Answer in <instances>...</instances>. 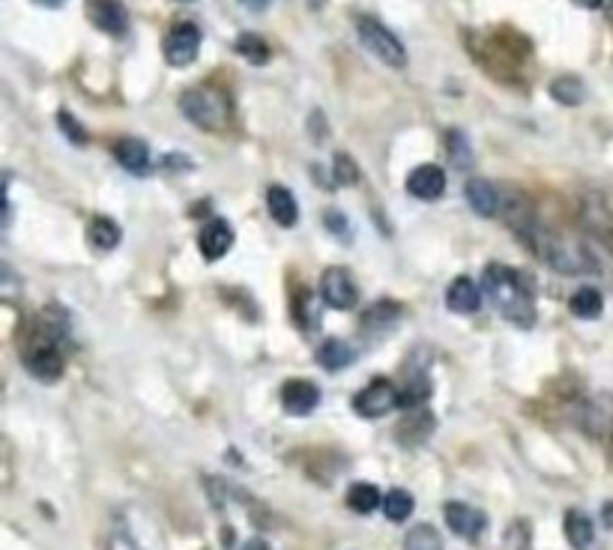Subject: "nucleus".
Wrapping results in <instances>:
<instances>
[{
	"label": "nucleus",
	"mask_w": 613,
	"mask_h": 550,
	"mask_svg": "<svg viewBox=\"0 0 613 550\" xmlns=\"http://www.w3.org/2000/svg\"><path fill=\"white\" fill-rule=\"evenodd\" d=\"M482 288L497 306V311L505 320H512L514 327L527 329L536 323V299H533L527 281H523L518 270L505 267V263H491L482 275Z\"/></svg>",
	"instance_id": "obj_1"
},
{
	"label": "nucleus",
	"mask_w": 613,
	"mask_h": 550,
	"mask_svg": "<svg viewBox=\"0 0 613 550\" xmlns=\"http://www.w3.org/2000/svg\"><path fill=\"white\" fill-rule=\"evenodd\" d=\"M180 111L198 129L216 132L225 129L231 120V100L219 87H192L180 96Z\"/></svg>",
	"instance_id": "obj_2"
},
{
	"label": "nucleus",
	"mask_w": 613,
	"mask_h": 550,
	"mask_svg": "<svg viewBox=\"0 0 613 550\" xmlns=\"http://www.w3.org/2000/svg\"><path fill=\"white\" fill-rule=\"evenodd\" d=\"M356 36L368 52H372L377 61H383L386 66L401 69L407 66V48L386 24H381L372 15H359L356 18Z\"/></svg>",
	"instance_id": "obj_3"
},
{
	"label": "nucleus",
	"mask_w": 613,
	"mask_h": 550,
	"mask_svg": "<svg viewBox=\"0 0 613 550\" xmlns=\"http://www.w3.org/2000/svg\"><path fill=\"white\" fill-rule=\"evenodd\" d=\"M503 219H505V224L518 233L521 237V242L523 245H536V240H539V233L544 231L542 224H539V215H536V210H533V204L523 198V194H518V192H509V194H503Z\"/></svg>",
	"instance_id": "obj_4"
},
{
	"label": "nucleus",
	"mask_w": 613,
	"mask_h": 550,
	"mask_svg": "<svg viewBox=\"0 0 613 550\" xmlns=\"http://www.w3.org/2000/svg\"><path fill=\"white\" fill-rule=\"evenodd\" d=\"M395 407H401V392L395 389V383H389L383 377L372 380L354 398V410L365 419H381L386 412H392Z\"/></svg>",
	"instance_id": "obj_5"
},
{
	"label": "nucleus",
	"mask_w": 613,
	"mask_h": 550,
	"mask_svg": "<svg viewBox=\"0 0 613 550\" xmlns=\"http://www.w3.org/2000/svg\"><path fill=\"white\" fill-rule=\"evenodd\" d=\"M201 27L194 22H177L165 39V61L171 66H189L201 52Z\"/></svg>",
	"instance_id": "obj_6"
},
{
	"label": "nucleus",
	"mask_w": 613,
	"mask_h": 550,
	"mask_svg": "<svg viewBox=\"0 0 613 550\" xmlns=\"http://www.w3.org/2000/svg\"><path fill=\"white\" fill-rule=\"evenodd\" d=\"M320 297H324V302L329 308L347 311L359 302V288H356L354 275H350L347 270L333 267V270H326L324 275H320Z\"/></svg>",
	"instance_id": "obj_7"
},
{
	"label": "nucleus",
	"mask_w": 613,
	"mask_h": 550,
	"mask_svg": "<svg viewBox=\"0 0 613 550\" xmlns=\"http://www.w3.org/2000/svg\"><path fill=\"white\" fill-rule=\"evenodd\" d=\"M443 517H446V526L458 538H464V542H479L485 529H488V517L467 503H446Z\"/></svg>",
	"instance_id": "obj_8"
},
{
	"label": "nucleus",
	"mask_w": 613,
	"mask_h": 550,
	"mask_svg": "<svg viewBox=\"0 0 613 550\" xmlns=\"http://www.w3.org/2000/svg\"><path fill=\"white\" fill-rule=\"evenodd\" d=\"M24 365H27V371H31L36 380L52 383V380H57L63 375L66 362H63L61 347H57L52 338H45V341L31 344V350H27V356H24Z\"/></svg>",
	"instance_id": "obj_9"
},
{
	"label": "nucleus",
	"mask_w": 613,
	"mask_h": 550,
	"mask_svg": "<svg viewBox=\"0 0 613 550\" xmlns=\"http://www.w3.org/2000/svg\"><path fill=\"white\" fill-rule=\"evenodd\" d=\"M87 18L108 36H123L129 31V9L123 0H87Z\"/></svg>",
	"instance_id": "obj_10"
},
{
	"label": "nucleus",
	"mask_w": 613,
	"mask_h": 550,
	"mask_svg": "<svg viewBox=\"0 0 613 550\" xmlns=\"http://www.w3.org/2000/svg\"><path fill=\"white\" fill-rule=\"evenodd\" d=\"M317 404H320L317 383L294 377L281 386V407H285V412H290V416H311V412L317 410Z\"/></svg>",
	"instance_id": "obj_11"
},
{
	"label": "nucleus",
	"mask_w": 613,
	"mask_h": 550,
	"mask_svg": "<svg viewBox=\"0 0 613 550\" xmlns=\"http://www.w3.org/2000/svg\"><path fill=\"white\" fill-rule=\"evenodd\" d=\"M407 192L420 201H437L446 192V171L440 165H420L407 176Z\"/></svg>",
	"instance_id": "obj_12"
},
{
	"label": "nucleus",
	"mask_w": 613,
	"mask_h": 550,
	"mask_svg": "<svg viewBox=\"0 0 613 550\" xmlns=\"http://www.w3.org/2000/svg\"><path fill=\"white\" fill-rule=\"evenodd\" d=\"M233 245V231L225 219H210L198 233V249L203 254V261H219L225 258Z\"/></svg>",
	"instance_id": "obj_13"
},
{
	"label": "nucleus",
	"mask_w": 613,
	"mask_h": 550,
	"mask_svg": "<svg viewBox=\"0 0 613 550\" xmlns=\"http://www.w3.org/2000/svg\"><path fill=\"white\" fill-rule=\"evenodd\" d=\"M464 194H467V204H470V210L485 215V219H494V215L500 213V206H503L500 189L491 180H482V176H473V180H467Z\"/></svg>",
	"instance_id": "obj_14"
},
{
	"label": "nucleus",
	"mask_w": 613,
	"mask_h": 550,
	"mask_svg": "<svg viewBox=\"0 0 613 550\" xmlns=\"http://www.w3.org/2000/svg\"><path fill=\"white\" fill-rule=\"evenodd\" d=\"M446 306L458 314H476L482 308V288L470 275H458V279L446 288Z\"/></svg>",
	"instance_id": "obj_15"
},
{
	"label": "nucleus",
	"mask_w": 613,
	"mask_h": 550,
	"mask_svg": "<svg viewBox=\"0 0 613 550\" xmlns=\"http://www.w3.org/2000/svg\"><path fill=\"white\" fill-rule=\"evenodd\" d=\"M114 156H117V162L135 176L150 171V147L138 141V138H120V141L114 144Z\"/></svg>",
	"instance_id": "obj_16"
},
{
	"label": "nucleus",
	"mask_w": 613,
	"mask_h": 550,
	"mask_svg": "<svg viewBox=\"0 0 613 550\" xmlns=\"http://www.w3.org/2000/svg\"><path fill=\"white\" fill-rule=\"evenodd\" d=\"M267 206H269V215L276 219V224H281V228H294L299 222V204L294 198V192L285 189V185H269Z\"/></svg>",
	"instance_id": "obj_17"
},
{
	"label": "nucleus",
	"mask_w": 613,
	"mask_h": 550,
	"mask_svg": "<svg viewBox=\"0 0 613 550\" xmlns=\"http://www.w3.org/2000/svg\"><path fill=\"white\" fill-rule=\"evenodd\" d=\"M580 425L587 434L599 437V434H608L613 431V398H592L583 404V416H580Z\"/></svg>",
	"instance_id": "obj_18"
},
{
	"label": "nucleus",
	"mask_w": 613,
	"mask_h": 550,
	"mask_svg": "<svg viewBox=\"0 0 613 550\" xmlns=\"http://www.w3.org/2000/svg\"><path fill=\"white\" fill-rule=\"evenodd\" d=\"M120 228H117V222L108 219V215H93L90 224H87V240H90L93 249L99 251H111L120 245Z\"/></svg>",
	"instance_id": "obj_19"
},
{
	"label": "nucleus",
	"mask_w": 613,
	"mask_h": 550,
	"mask_svg": "<svg viewBox=\"0 0 613 550\" xmlns=\"http://www.w3.org/2000/svg\"><path fill=\"white\" fill-rule=\"evenodd\" d=\"M317 362L324 371H344L354 362V347L342 338H326L317 347Z\"/></svg>",
	"instance_id": "obj_20"
},
{
	"label": "nucleus",
	"mask_w": 613,
	"mask_h": 550,
	"mask_svg": "<svg viewBox=\"0 0 613 550\" xmlns=\"http://www.w3.org/2000/svg\"><path fill=\"white\" fill-rule=\"evenodd\" d=\"M566 538L575 550H589L596 542V526L583 512L571 508V512H566Z\"/></svg>",
	"instance_id": "obj_21"
},
{
	"label": "nucleus",
	"mask_w": 613,
	"mask_h": 550,
	"mask_svg": "<svg viewBox=\"0 0 613 550\" xmlns=\"http://www.w3.org/2000/svg\"><path fill=\"white\" fill-rule=\"evenodd\" d=\"M569 308L580 320H599L601 311H605V297H601L599 288H580L575 297L569 299Z\"/></svg>",
	"instance_id": "obj_22"
},
{
	"label": "nucleus",
	"mask_w": 613,
	"mask_h": 550,
	"mask_svg": "<svg viewBox=\"0 0 613 550\" xmlns=\"http://www.w3.org/2000/svg\"><path fill=\"white\" fill-rule=\"evenodd\" d=\"M347 506H350V512L372 515L383 506V497H381V490L374 485H368V481H356V485H350V490H347Z\"/></svg>",
	"instance_id": "obj_23"
},
{
	"label": "nucleus",
	"mask_w": 613,
	"mask_h": 550,
	"mask_svg": "<svg viewBox=\"0 0 613 550\" xmlns=\"http://www.w3.org/2000/svg\"><path fill=\"white\" fill-rule=\"evenodd\" d=\"M233 48H237L240 57H246V61L251 66H264L269 61V45L264 36L258 33H240L237 43H233Z\"/></svg>",
	"instance_id": "obj_24"
},
{
	"label": "nucleus",
	"mask_w": 613,
	"mask_h": 550,
	"mask_svg": "<svg viewBox=\"0 0 613 550\" xmlns=\"http://www.w3.org/2000/svg\"><path fill=\"white\" fill-rule=\"evenodd\" d=\"M551 96L560 105H580L587 100V87H583V81L575 75H562L551 84Z\"/></svg>",
	"instance_id": "obj_25"
},
{
	"label": "nucleus",
	"mask_w": 613,
	"mask_h": 550,
	"mask_svg": "<svg viewBox=\"0 0 613 550\" xmlns=\"http://www.w3.org/2000/svg\"><path fill=\"white\" fill-rule=\"evenodd\" d=\"M413 508H416L413 497L407 494V490H401V488H392L383 497V515L392 520V524H401V520H407L413 515Z\"/></svg>",
	"instance_id": "obj_26"
},
{
	"label": "nucleus",
	"mask_w": 613,
	"mask_h": 550,
	"mask_svg": "<svg viewBox=\"0 0 613 550\" xmlns=\"http://www.w3.org/2000/svg\"><path fill=\"white\" fill-rule=\"evenodd\" d=\"M404 550H443V538L431 524H416L404 538Z\"/></svg>",
	"instance_id": "obj_27"
},
{
	"label": "nucleus",
	"mask_w": 613,
	"mask_h": 550,
	"mask_svg": "<svg viewBox=\"0 0 613 550\" xmlns=\"http://www.w3.org/2000/svg\"><path fill=\"white\" fill-rule=\"evenodd\" d=\"M410 428V434H404L401 437V443H420V440H425L428 434H431V428H434V416H428L425 410H420L416 416H410V419H404L401 425H398V431H407Z\"/></svg>",
	"instance_id": "obj_28"
},
{
	"label": "nucleus",
	"mask_w": 613,
	"mask_h": 550,
	"mask_svg": "<svg viewBox=\"0 0 613 550\" xmlns=\"http://www.w3.org/2000/svg\"><path fill=\"white\" fill-rule=\"evenodd\" d=\"M428 398H431V383H428L425 375L413 377V380L401 389V407H404V410H407V407H422Z\"/></svg>",
	"instance_id": "obj_29"
},
{
	"label": "nucleus",
	"mask_w": 613,
	"mask_h": 550,
	"mask_svg": "<svg viewBox=\"0 0 613 550\" xmlns=\"http://www.w3.org/2000/svg\"><path fill=\"white\" fill-rule=\"evenodd\" d=\"M446 141H449V156H452L455 168H461V171H467V168H470V162H473V147L467 144L464 132L452 129L449 135H446Z\"/></svg>",
	"instance_id": "obj_30"
},
{
	"label": "nucleus",
	"mask_w": 613,
	"mask_h": 550,
	"mask_svg": "<svg viewBox=\"0 0 613 550\" xmlns=\"http://www.w3.org/2000/svg\"><path fill=\"white\" fill-rule=\"evenodd\" d=\"M333 176H335V183H342V185H354V183L359 180V168H356V162L350 159L347 153H335V159H333Z\"/></svg>",
	"instance_id": "obj_31"
},
{
	"label": "nucleus",
	"mask_w": 613,
	"mask_h": 550,
	"mask_svg": "<svg viewBox=\"0 0 613 550\" xmlns=\"http://www.w3.org/2000/svg\"><path fill=\"white\" fill-rule=\"evenodd\" d=\"M57 123H61L63 135L70 138L72 144H87V129H84L81 123H78V117H75V114L61 111V114H57Z\"/></svg>",
	"instance_id": "obj_32"
},
{
	"label": "nucleus",
	"mask_w": 613,
	"mask_h": 550,
	"mask_svg": "<svg viewBox=\"0 0 613 550\" xmlns=\"http://www.w3.org/2000/svg\"><path fill=\"white\" fill-rule=\"evenodd\" d=\"M326 228L333 231V233H342V237H350V231H347V222H344V213H335V210H329V213H326Z\"/></svg>",
	"instance_id": "obj_33"
},
{
	"label": "nucleus",
	"mask_w": 613,
	"mask_h": 550,
	"mask_svg": "<svg viewBox=\"0 0 613 550\" xmlns=\"http://www.w3.org/2000/svg\"><path fill=\"white\" fill-rule=\"evenodd\" d=\"M240 4H242V6H246V9H249V13H255V15H258V13H267V9H269V4H272V0H240Z\"/></svg>",
	"instance_id": "obj_34"
},
{
	"label": "nucleus",
	"mask_w": 613,
	"mask_h": 550,
	"mask_svg": "<svg viewBox=\"0 0 613 550\" xmlns=\"http://www.w3.org/2000/svg\"><path fill=\"white\" fill-rule=\"evenodd\" d=\"M240 550H269V545L264 542V538H249V542L242 545Z\"/></svg>",
	"instance_id": "obj_35"
},
{
	"label": "nucleus",
	"mask_w": 613,
	"mask_h": 550,
	"mask_svg": "<svg viewBox=\"0 0 613 550\" xmlns=\"http://www.w3.org/2000/svg\"><path fill=\"white\" fill-rule=\"evenodd\" d=\"M601 520H605L608 529H613V503H608L605 508H601Z\"/></svg>",
	"instance_id": "obj_36"
},
{
	"label": "nucleus",
	"mask_w": 613,
	"mask_h": 550,
	"mask_svg": "<svg viewBox=\"0 0 613 550\" xmlns=\"http://www.w3.org/2000/svg\"><path fill=\"white\" fill-rule=\"evenodd\" d=\"M575 4L583 9H599V6H605V0H575Z\"/></svg>",
	"instance_id": "obj_37"
},
{
	"label": "nucleus",
	"mask_w": 613,
	"mask_h": 550,
	"mask_svg": "<svg viewBox=\"0 0 613 550\" xmlns=\"http://www.w3.org/2000/svg\"><path fill=\"white\" fill-rule=\"evenodd\" d=\"M36 4H42V6H52V9H54V6H63L66 0H36Z\"/></svg>",
	"instance_id": "obj_38"
},
{
	"label": "nucleus",
	"mask_w": 613,
	"mask_h": 550,
	"mask_svg": "<svg viewBox=\"0 0 613 550\" xmlns=\"http://www.w3.org/2000/svg\"><path fill=\"white\" fill-rule=\"evenodd\" d=\"M605 9H608V15L613 18V0H605Z\"/></svg>",
	"instance_id": "obj_39"
}]
</instances>
